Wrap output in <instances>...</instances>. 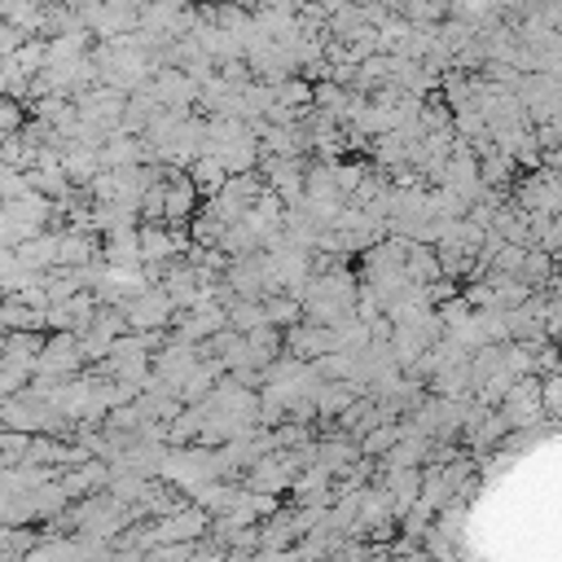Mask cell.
I'll use <instances>...</instances> for the list:
<instances>
[{
  "label": "cell",
  "instance_id": "cell-1",
  "mask_svg": "<svg viewBox=\"0 0 562 562\" xmlns=\"http://www.w3.org/2000/svg\"><path fill=\"white\" fill-rule=\"evenodd\" d=\"M88 356H83V342H79V334L70 329H57L48 342H44V351H40V360H35V378H70L79 364H83Z\"/></svg>",
  "mask_w": 562,
  "mask_h": 562
},
{
  "label": "cell",
  "instance_id": "cell-2",
  "mask_svg": "<svg viewBox=\"0 0 562 562\" xmlns=\"http://www.w3.org/2000/svg\"><path fill=\"white\" fill-rule=\"evenodd\" d=\"M496 408L505 413V422H509V426H531V417H540V413H544L540 378H536V373H522V378H514V386L505 391V400H501Z\"/></svg>",
  "mask_w": 562,
  "mask_h": 562
},
{
  "label": "cell",
  "instance_id": "cell-3",
  "mask_svg": "<svg viewBox=\"0 0 562 562\" xmlns=\"http://www.w3.org/2000/svg\"><path fill=\"white\" fill-rule=\"evenodd\" d=\"M105 483H110V470H105V461H97V457H88V461L61 470V487H66L70 496H88V492H97V487H105Z\"/></svg>",
  "mask_w": 562,
  "mask_h": 562
},
{
  "label": "cell",
  "instance_id": "cell-4",
  "mask_svg": "<svg viewBox=\"0 0 562 562\" xmlns=\"http://www.w3.org/2000/svg\"><path fill=\"white\" fill-rule=\"evenodd\" d=\"M189 176H193V184L202 189V198H215L224 184H228V162L220 158V154H198L193 162H189Z\"/></svg>",
  "mask_w": 562,
  "mask_h": 562
},
{
  "label": "cell",
  "instance_id": "cell-5",
  "mask_svg": "<svg viewBox=\"0 0 562 562\" xmlns=\"http://www.w3.org/2000/svg\"><path fill=\"white\" fill-rule=\"evenodd\" d=\"M250 487H255V492H281V487H290V470L281 465V457H263V461H255V470H250Z\"/></svg>",
  "mask_w": 562,
  "mask_h": 562
},
{
  "label": "cell",
  "instance_id": "cell-6",
  "mask_svg": "<svg viewBox=\"0 0 562 562\" xmlns=\"http://www.w3.org/2000/svg\"><path fill=\"white\" fill-rule=\"evenodd\" d=\"M140 140H132V136H110L105 145H101V162L105 167H132V162H140Z\"/></svg>",
  "mask_w": 562,
  "mask_h": 562
},
{
  "label": "cell",
  "instance_id": "cell-7",
  "mask_svg": "<svg viewBox=\"0 0 562 562\" xmlns=\"http://www.w3.org/2000/svg\"><path fill=\"white\" fill-rule=\"evenodd\" d=\"M400 439H404V430H400L395 422H378V426H369V435H364L360 452H364V457H378V452H391Z\"/></svg>",
  "mask_w": 562,
  "mask_h": 562
},
{
  "label": "cell",
  "instance_id": "cell-8",
  "mask_svg": "<svg viewBox=\"0 0 562 562\" xmlns=\"http://www.w3.org/2000/svg\"><path fill=\"white\" fill-rule=\"evenodd\" d=\"M263 312H268V321H272V325H294V316H303L307 307H303V299H299V294H285V299L263 294Z\"/></svg>",
  "mask_w": 562,
  "mask_h": 562
},
{
  "label": "cell",
  "instance_id": "cell-9",
  "mask_svg": "<svg viewBox=\"0 0 562 562\" xmlns=\"http://www.w3.org/2000/svg\"><path fill=\"white\" fill-rule=\"evenodd\" d=\"M422 452L426 443L422 439H400L391 452H386V470H404V465H422Z\"/></svg>",
  "mask_w": 562,
  "mask_h": 562
},
{
  "label": "cell",
  "instance_id": "cell-10",
  "mask_svg": "<svg viewBox=\"0 0 562 562\" xmlns=\"http://www.w3.org/2000/svg\"><path fill=\"white\" fill-rule=\"evenodd\" d=\"M540 395H544V413L549 417H562V369L540 378Z\"/></svg>",
  "mask_w": 562,
  "mask_h": 562
}]
</instances>
